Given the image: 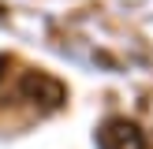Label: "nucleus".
I'll use <instances>...</instances> for the list:
<instances>
[{
    "label": "nucleus",
    "mask_w": 153,
    "mask_h": 149,
    "mask_svg": "<svg viewBox=\"0 0 153 149\" xmlns=\"http://www.w3.org/2000/svg\"><path fill=\"white\" fill-rule=\"evenodd\" d=\"M97 145L101 149H149L146 134L131 123V119H108L97 131Z\"/></svg>",
    "instance_id": "f03ea898"
},
{
    "label": "nucleus",
    "mask_w": 153,
    "mask_h": 149,
    "mask_svg": "<svg viewBox=\"0 0 153 149\" xmlns=\"http://www.w3.org/2000/svg\"><path fill=\"white\" fill-rule=\"evenodd\" d=\"M4 67H7V56H0V82H4Z\"/></svg>",
    "instance_id": "7ed1b4c3"
},
{
    "label": "nucleus",
    "mask_w": 153,
    "mask_h": 149,
    "mask_svg": "<svg viewBox=\"0 0 153 149\" xmlns=\"http://www.w3.org/2000/svg\"><path fill=\"white\" fill-rule=\"evenodd\" d=\"M19 93H22V101L37 104V108H49V112L64 108V101H67V86L49 71H26L19 78Z\"/></svg>",
    "instance_id": "f257e3e1"
}]
</instances>
